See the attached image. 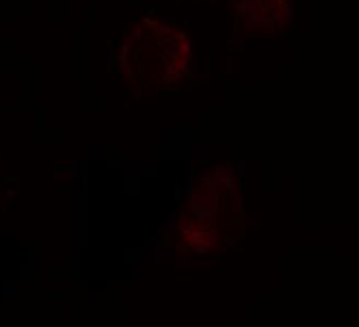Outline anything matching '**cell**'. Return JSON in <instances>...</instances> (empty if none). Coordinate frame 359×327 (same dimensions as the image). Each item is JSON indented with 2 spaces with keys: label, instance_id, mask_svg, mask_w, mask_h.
I'll return each instance as SVG.
<instances>
[{
  "label": "cell",
  "instance_id": "3",
  "mask_svg": "<svg viewBox=\"0 0 359 327\" xmlns=\"http://www.w3.org/2000/svg\"><path fill=\"white\" fill-rule=\"evenodd\" d=\"M234 13L247 35L269 37L286 24L290 0H234Z\"/></svg>",
  "mask_w": 359,
  "mask_h": 327
},
{
  "label": "cell",
  "instance_id": "2",
  "mask_svg": "<svg viewBox=\"0 0 359 327\" xmlns=\"http://www.w3.org/2000/svg\"><path fill=\"white\" fill-rule=\"evenodd\" d=\"M241 228V193L225 167L206 171L180 211L175 245L193 256H215L232 243Z\"/></svg>",
  "mask_w": 359,
  "mask_h": 327
},
{
  "label": "cell",
  "instance_id": "1",
  "mask_svg": "<svg viewBox=\"0 0 359 327\" xmlns=\"http://www.w3.org/2000/svg\"><path fill=\"white\" fill-rule=\"evenodd\" d=\"M119 72L133 91H163L180 87L193 65V46L177 24L161 18H143L126 31Z\"/></svg>",
  "mask_w": 359,
  "mask_h": 327
}]
</instances>
